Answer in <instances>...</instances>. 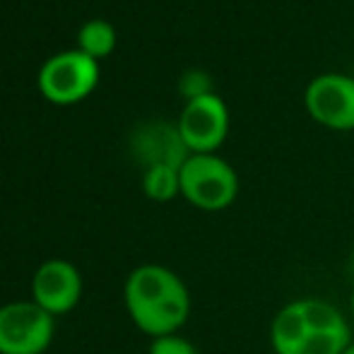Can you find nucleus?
<instances>
[{
    "label": "nucleus",
    "instance_id": "1",
    "mask_svg": "<svg viewBox=\"0 0 354 354\" xmlns=\"http://www.w3.org/2000/svg\"><path fill=\"white\" fill-rule=\"evenodd\" d=\"M123 299L131 321L149 337L174 335L191 316V294L181 277L157 263L140 266L128 275Z\"/></svg>",
    "mask_w": 354,
    "mask_h": 354
},
{
    "label": "nucleus",
    "instance_id": "2",
    "mask_svg": "<svg viewBox=\"0 0 354 354\" xmlns=\"http://www.w3.org/2000/svg\"><path fill=\"white\" fill-rule=\"evenodd\" d=\"M181 196L205 212L227 210L239 196V174L227 159L214 154H191L178 169Z\"/></svg>",
    "mask_w": 354,
    "mask_h": 354
},
{
    "label": "nucleus",
    "instance_id": "3",
    "mask_svg": "<svg viewBox=\"0 0 354 354\" xmlns=\"http://www.w3.org/2000/svg\"><path fill=\"white\" fill-rule=\"evenodd\" d=\"M99 82V63L77 51H63L48 58L39 71V89L53 104H75L89 97Z\"/></svg>",
    "mask_w": 354,
    "mask_h": 354
},
{
    "label": "nucleus",
    "instance_id": "4",
    "mask_svg": "<svg viewBox=\"0 0 354 354\" xmlns=\"http://www.w3.org/2000/svg\"><path fill=\"white\" fill-rule=\"evenodd\" d=\"M53 340V316L34 301L0 306V354H46Z\"/></svg>",
    "mask_w": 354,
    "mask_h": 354
},
{
    "label": "nucleus",
    "instance_id": "5",
    "mask_svg": "<svg viewBox=\"0 0 354 354\" xmlns=\"http://www.w3.org/2000/svg\"><path fill=\"white\" fill-rule=\"evenodd\" d=\"M304 109L323 128L354 131V77L345 73H321L304 89Z\"/></svg>",
    "mask_w": 354,
    "mask_h": 354
},
{
    "label": "nucleus",
    "instance_id": "6",
    "mask_svg": "<svg viewBox=\"0 0 354 354\" xmlns=\"http://www.w3.org/2000/svg\"><path fill=\"white\" fill-rule=\"evenodd\" d=\"M178 133L191 154H214L229 133V109L217 92L186 102L178 116Z\"/></svg>",
    "mask_w": 354,
    "mask_h": 354
},
{
    "label": "nucleus",
    "instance_id": "7",
    "mask_svg": "<svg viewBox=\"0 0 354 354\" xmlns=\"http://www.w3.org/2000/svg\"><path fill=\"white\" fill-rule=\"evenodd\" d=\"M306 328L294 354H342L352 345L350 321L326 299H304Z\"/></svg>",
    "mask_w": 354,
    "mask_h": 354
},
{
    "label": "nucleus",
    "instance_id": "8",
    "mask_svg": "<svg viewBox=\"0 0 354 354\" xmlns=\"http://www.w3.org/2000/svg\"><path fill=\"white\" fill-rule=\"evenodd\" d=\"M82 297V277L71 261L51 258L32 277V301L51 316L73 311Z\"/></svg>",
    "mask_w": 354,
    "mask_h": 354
},
{
    "label": "nucleus",
    "instance_id": "9",
    "mask_svg": "<svg viewBox=\"0 0 354 354\" xmlns=\"http://www.w3.org/2000/svg\"><path fill=\"white\" fill-rule=\"evenodd\" d=\"M131 149L145 169L159 167V164L181 169L183 162L191 157L178 126L164 121H149L138 126L131 136Z\"/></svg>",
    "mask_w": 354,
    "mask_h": 354
},
{
    "label": "nucleus",
    "instance_id": "10",
    "mask_svg": "<svg viewBox=\"0 0 354 354\" xmlns=\"http://www.w3.org/2000/svg\"><path fill=\"white\" fill-rule=\"evenodd\" d=\"M77 44H80V51L92 56L94 61L106 58L116 48V29L106 19H89L80 29Z\"/></svg>",
    "mask_w": 354,
    "mask_h": 354
},
{
    "label": "nucleus",
    "instance_id": "11",
    "mask_svg": "<svg viewBox=\"0 0 354 354\" xmlns=\"http://www.w3.org/2000/svg\"><path fill=\"white\" fill-rule=\"evenodd\" d=\"M142 191L149 201L169 203L176 196H181V176L176 167H149L142 174Z\"/></svg>",
    "mask_w": 354,
    "mask_h": 354
},
{
    "label": "nucleus",
    "instance_id": "12",
    "mask_svg": "<svg viewBox=\"0 0 354 354\" xmlns=\"http://www.w3.org/2000/svg\"><path fill=\"white\" fill-rule=\"evenodd\" d=\"M178 89H181V94L186 97V102H191V99H198V97H205V94H212V77L207 73L203 71H188L181 75V80H178Z\"/></svg>",
    "mask_w": 354,
    "mask_h": 354
},
{
    "label": "nucleus",
    "instance_id": "13",
    "mask_svg": "<svg viewBox=\"0 0 354 354\" xmlns=\"http://www.w3.org/2000/svg\"><path fill=\"white\" fill-rule=\"evenodd\" d=\"M147 354H198V347L178 333H174V335L152 337Z\"/></svg>",
    "mask_w": 354,
    "mask_h": 354
},
{
    "label": "nucleus",
    "instance_id": "14",
    "mask_svg": "<svg viewBox=\"0 0 354 354\" xmlns=\"http://www.w3.org/2000/svg\"><path fill=\"white\" fill-rule=\"evenodd\" d=\"M350 308H352V321H354V292H352V299H350Z\"/></svg>",
    "mask_w": 354,
    "mask_h": 354
},
{
    "label": "nucleus",
    "instance_id": "15",
    "mask_svg": "<svg viewBox=\"0 0 354 354\" xmlns=\"http://www.w3.org/2000/svg\"><path fill=\"white\" fill-rule=\"evenodd\" d=\"M342 354H354V342H352V345H350V347H347V350H345V352H342Z\"/></svg>",
    "mask_w": 354,
    "mask_h": 354
}]
</instances>
